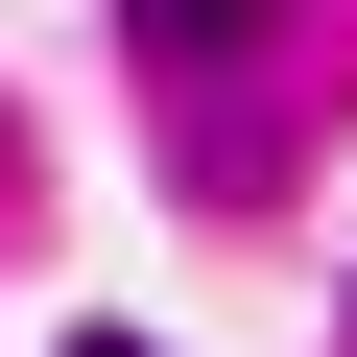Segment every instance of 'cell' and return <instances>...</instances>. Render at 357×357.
I'll return each instance as SVG.
<instances>
[{"mask_svg": "<svg viewBox=\"0 0 357 357\" xmlns=\"http://www.w3.org/2000/svg\"><path fill=\"white\" fill-rule=\"evenodd\" d=\"M96 357H143V333H96Z\"/></svg>", "mask_w": 357, "mask_h": 357, "instance_id": "obj_2", "label": "cell"}, {"mask_svg": "<svg viewBox=\"0 0 357 357\" xmlns=\"http://www.w3.org/2000/svg\"><path fill=\"white\" fill-rule=\"evenodd\" d=\"M143 48H262V0H143Z\"/></svg>", "mask_w": 357, "mask_h": 357, "instance_id": "obj_1", "label": "cell"}]
</instances>
